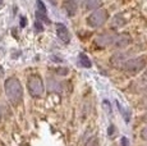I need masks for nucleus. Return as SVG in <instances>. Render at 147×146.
I'll list each match as a JSON object with an SVG mask.
<instances>
[{"label": "nucleus", "mask_w": 147, "mask_h": 146, "mask_svg": "<svg viewBox=\"0 0 147 146\" xmlns=\"http://www.w3.org/2000/svg\"><path fill=\"white\" fill-rule=\"evenodd\" d=\"M4 91L9 103L13 105H18L23 100V86L17 77H9L5 80Z\"/></svg>", "instance_id": "nucleus-1"}, {"label": "nucleus", "mask_w": 147, "mask_h": 146, "mask_svg": "<svg viewBox=\"0 0 147 146\" xmlns=\"http://www.w3.org/2000/svg\"><path fill=\"white\" fill-rule=\"evenodd\" d=\"M121 71L127 74H137L141 71L147 68V60L146 58L141 57V58H132L125 60L121 64Z\"/></svg>", "instance_id": "nucleus-2"}, {"label": "nucleus", "mask_w": 147, "mask_h": 146, "mask_svg": "<svg viewBox=\"0 0 147 146\" xmlns=\"http://www.w3.org/2000/svg\"><path fill=\"white\" fill-rule=\"evenodd\" d=\"M109 19V12L104 8H98V9L94 10L88 17H87L86 22L90 27L92 28H98V27L104 26L106 21Z\"/></svg>", "instance_id": "nucleus-3"}, {"label": "nucleus", "mask_w": 147, "mask_h": 146, "mask_svg": "<svg viewBox=\"0 0 147 146\" xmlns=\"http://www.w3.org/2000/svg\"><path fill=\"white\" fill-rule=\"evenodd\" d=\"M27 90L32 97H41L45 91V86L40 76H31L27 81Z\"/></svg>", "instance_id": "nucleus-4"}, {"label": "nucleus", "mask_w": 147, "mask_h": 146, "mask_svg": "<svg viewBox=\"0 0 147 146\" xmlns=\"http://www.w3.org/2000/svg\"><path fill=\"white\" fill-rule=\"evenodd\" d=\"M114 39H115V36L111 32H102L101 35H98L96 37V44H97L98 47L104 49V47L109 46V45H111L114 43Z\"/></svg>", "instance_id": "nucleus-5"}, {"label": "nucleus", "mask_w": 147, "mask_h": 146, "mask_svg": "<svg viewBox=\"0 0 147 146\" xmlns=\"http://www.w3.org/2000/svg\"><path fill=\"white\" fill-rule=\"evenodd\" d=\"M56 36H58L59 40L64 44H68L70 41V33L65 27V24H63V23L56 24Z\"/></svg>", "instance_id": "nucleus-6"}, {"label": "nucleus", "mask_w": 147, "mask_h": 146, "mask_svg": "<svg viewBox=\"0 0 147 146\" xmlns=\"http://www.w3.org/2000/svg\"><path fill=\"white\" fill-rule=\"evenodd\" d=\"M131 43H132L131 36H128V35H118V36H115L113 45H114L117 49H124V47H127Z\"/></svg>", "instance_id": "nucleus-7"}, {"label": "nucleus", "mask_w": 147, "mask_h": 146, "mask_svg": "<svg viewBox=\"0 0 147 146\" xmlns=\"http://www.w3.org/2000/svg\"><path fill=\"white\" fill-rule=\"evenodd\" d=\"M64 9H65L68 17L73 18V17L77 14L78 1L77 0H65V1H64Z\"/></svg>", "instance_id": "nucleus-8"}, {"label": "nucleus", "mask_w": 147, "mask_h": 146, "mask_svg": "<svg viewBox=\"0 0 147 146\" xmlns=\"http://www.w3.org/2000/svg\"><path fill=\"white\" fill-rule=\"evenodd\" d=\"M83 5L87 10H96L102 5V0H84Z\"/></svg>", "instance_id": "nucleus-9"}, {"label": "nucleus", "mask_w": 147, "mask_h": 146, "mask_svg": "<svg viewBox=\"0 0 147 146\" xmlns=\"http://www.w3.org/2000/svg\"><path fill=\"white\" fill-rule=\"evenodd\" d=\"M78 60H80V64L83 68H91L92 67V63H91V60H90L88 55H86L84 53H81V54L78 55Z\"/></svg>", "instance_id": "nucleus-10"}, {"label": "nucleus", "mask_w": 147, "mask_h": 146, "mask_svg": "<svg viewBox=\"0 0 147 146\" xmlns=\"http://www.w3.org/2000/svg\"><path fill=\"white\" fill-rule=\"evenodd\" d=\"M125 24V19H123V17L121 16H115L114 19H113V26L114 27H121Z\"/></svg>", "instance_id": "nucleus-11"}, {"label": "nucleus", "mask_w": 147, "mask_h": 146, "mask_svg": "<svg viewBox=\"0 0 147 146\" xmlns=\"http://www.w3.org/2000/svg\"><path fill=\"white\" fill-rule=\"evenodd\" d=\"M86 146H100V141L96 136H92L91 139H88V141L86 142Z\"/></svg>", "instance_id": "nucleus-12"}, {"label": "nucleus", "mask_w": 147, "mask_h": 146, "mask_svg": "<svg viewBox=\"0 0 147 146\" xmlns=\"http://www.w3.org/2000/svg\"><path fill=\"white\" fill-rule=\"evenodd\" d=\"M117 105H118V108H119V109H120V112H121V114H123V117H124V118H125V122H127V123H128V122H129V120H131V116H128V114H127V112H125V110H124V108H123V106H121V105H120V104H119V101H118V103H117Z\"/></svg>", "instance_id": "nucleus-13"}, {"label": "nucleus", "mask_w": 147, "mask_h": 146, "mask_svg": "<svg viewBox=\"0 0 147 146\" xmlns=\"http://www.w3.org/2000/svg\"><path fill=\"white\" fill-rule=\"evenodd\" d=\"M141 139H142L143 141H147V126L141 131Z\"/></svg>", "instance_id": "nucleus-14"}, {"label": "nucleus", "mask_w": 147, "mask_h": 146, "mask_svg": "<svg viewBox=\"0 0 147 146\" xmlns=\"http://www.w3.org/2000/svg\"><path fill=\"white\" fill-rule=\"evenodd\" d=\"M35 27H36V31H38V32H41V31L44 30V28H42V24L40 23V21L36 22V23H35Z\"/></svg>", "instance_id": "nucleus-15"}, {"label": "nucleus", "mask_w": 147, "mask_h": 146, "mask_svg": "<svg viewBox=\"0 0 147 146\" xmlns=\"http://www.w3.org/2000/svg\"><path fill=\"white\" fill-rule=\"evenodd\" d=\"M121 146H128V139H127V137L121 139Z\"/></svg>", "instance_id": "nucleus-16"}, {"label": "nucleus", "mask_w": 147, "mask_h": 146, "mask_svg": "<svg viewBox=\"0 0 147 146\" xmlns=\"http://www.w3.org/2000/svg\"><path fill=\"white\" fill-rule=\"evenodd\" d=\"M26 23H27L26 18H24V17H22V18H21V27H24V26H26Z\"/></svg>", "instance_id": "nucleus-17"}, {"label": "nucleus", "mask_w": 147, "mask_h": 146, "mask_svg": "<svg viewBox=\"0 0 147 146\" xmlns=\"http://www.w3.org/2000/svg\"><path fill=\"white\" fill-rule=\"evenodd\" d=\"M143 80L147 81V68L145 69V72H143Z\"/></svg>", "instance_id": "nucleus-18"}, {"label": "nucleus", "mask_w": 147, "mask_h": 146, "mask_svg": "<svg viewBox=\"0 0 147 146\" xmlns=\"http://www.w3.org/2000/svg\"><path fill=\"white\" fill-rule=\"evenodd\" d=\"M4 74V69H3V67H0V77Z\"/></svg>", "instance_id": "nucleus-19"}, {"label": "nucleus", "mask_w": 147, "mask_h": 146, "mask_svg": "<svg viewBox=\"0 0 147 146\" xmlns=\"http://www.w3.org/2000/svg\"><path fill=\"white\" fill-rule=\"evenodd\" d=\"M1 116H3V113H1V108H0V120H1Z\"/></svg>", "instance_id": "nucleus-20"}, {"label": "nucleus", "mask_w": 147, "mask_h": 146, "mask_svg": "<svg viewBox=\"0 0 147 146\" xmlns=\"http://www.w3.org/2000/svg\"><path fill=\"white\" fill-rule=\"evenodd\" d=\"M1 1H3V0H0V3H1Z\"/></svg>", "instance_id": "nucleus-21"}]
</instances>
